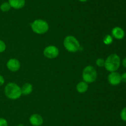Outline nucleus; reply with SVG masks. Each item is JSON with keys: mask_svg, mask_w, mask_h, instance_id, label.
Wrapping results in <instances>:
<instances>
[{"mask_svg": "<svg viewBox=\"0 0 126 126\" xmlns=\"http://www.w3.org/2000/svg\"><path fill=\"white\" fill-rule=\"evenodd\" d=\"M4 94L6 97L8 98L10 100H17L22 95V91H21V87H20L16 83H8L5 86Z\"/></svg>", "mask_w": 126, "mask_h": 126, "instance_id": "1", "label": "nucleus"}, {"mask_svg": "<svg viewBox=\"0 0 126 126\" xmlns=\"http://www.w3.org/2000/svg\"><path fill=\"white\" fill-rule=\"evenodd\" d=\"M121 65L120 57L116 54H110L105 60V68L108 71L116 72L119 68Z\"/></svg>", "mask_w": 126, "mask_h": 126, "instance_id": "2", "label": "nucleus"}, {"mask_svg": "<svg viewBox=\"0 0 126 126\" xmlns=\"http://www.w3.org/2000/svg\"><path fill=\"white\" fill-rule=\"evenodd\" d=\"M65 49L70 53L77 52L80 49V43L76 37L72 35L66 36L63 40Z\"/></svg>", "mask_w": 126, "mask_h": 126, "instance_id": "3", "label": "nucleus"}, {"mask_svg": "<svg viewBox=\"0 0 126 126\" xmlns=\"http://www.w3.org/2000/svg\"><path fill=\"white\" fill-rule=\"evenodd\" d=\"M33 32L38 35H43L46 33L49 29V23L43 19H36L31 24Z\"/></svg>", "mask_w": 126, "mask_h": 126, "instance_id": "4", "label": "nucleus"}, {"mask_svg": "<svg viewBox=\"0 0 126 126\" xmlns=\"http://www.w3.org/2000/svg\"><path fill=\"white\" fill-rule=\"evenodd\" d=\"M82 77L83 80L87 84L94 82L97 78V72L95 68L92 65H87L82 70Z\"/></svg>", "mask_w": 126, "mask_h": 126, "instance_id": "5", "label": "nucleus"}, {"mask_svg": "<svg viewBox=\"0 0 126 126\" xmlns=\"http://www.w3.org/2000/svg\"><path fill=\"white\" fill-rule=\"evenodd\" d=\"M43 54L48 59H55L59 54V49L57 46L49 45L46 47L43 51Z\"/></svg>", "mask_w": 126, "mask_h": 126, "instance_id": "6", "label": "nucleus"}, {"mask_svg": "<svg viewBox=\"0 0 126 126\" xmlns=\"http://www.w3.org/2000/svg\"><path fill=\"white\" fill-rule=\"evenodd\" d=\"M6 67L11 72H17L20 68V63L16 58H11L7 61Z\"/></svg>", "mask_w": 126, "mask_h": 126, "instance_id": "7", "label": "nucleus"}, {"mask_svg": "<svg viewBox=\"0 0 126 126\" xmlns=\"http://www.w3.org/2000/svg\"><path fill=\"white\" fill-rule=\"evenodd\" d=\"M108 80L110 84L112 85H118L121 82V75L119 73L116 72H112L108 75Z\"/></svg>", "mask_w": 126, "mask_h": 126, "instance_id": "8", "label": "nucleus"}, {"mask_svg": "<svg viewBox=\"0 0 126 126\" xmlns=\"http://www.w3.org/2000/svg\"><path fill=\"white\" fill-rule=\"evenodd\" d=\"M29 121L33 126H41L44 122V119L40 114H33L30 117Z\"/></svg>", "mask_w": 126, "mask_h": 126, "instance_id": "9", "label": "nucleus"}, {"mask_svg": "<svg viewBox=\"0 0 126 126\" xmlns=\"http://www.w3.org/2000/svg\"><path fill=\"white\" fill-rule=\"evenodd\" d=\"M111 33L113 37L117 40H122L125 36L124 30L119 27H116L112 29Z\"/></svg>", "mask_w": 126, "mask_h": 126, "instance_id": "10", "label": "nucleus"}, {"mask_svg": "<svg viewBox=\"0 0 126 126\" xmlns=\"http://www.w3.org/2000/svg\"><path fill=\"white\" fill-rule=\"evenodd\" d=\"M11 8L15 9H20L25 5V0H8Z\"/></svg>", "mask_w": 126, "mask_h": 126, "instance_id": "11", "label": "nucleus"}, {"mask_svg": "<svg viewBox=\"0 0 126 126\" xmlns=\"http://www.w3.org/2000/svg\"><path fill=\"white\" fill-rule=\"evenodd\" d=\"M33 85L30 83H25L21 87L22 94L23 95H28L33 91Z\"/></svg>", "mask_w": 126, "mask_h": 126, "instance_id": "12", "label": "nucleus"}, {"mask_svg": "<svg viewBox=\"0 0 126 126\" xmlns=\"http://www.w3.org/2000/svg\"><path fill=\"white\" fill-rule=\"evenodd\" d=\"M88 84L84 81H81L76 85V90L79 93H84L88 90Z\"/></svg>", "mask_w": 126, "mask_h": 126, "instance_id": "13", "label": "nucleus"}, {"mask_svg": "<svg viewBox=\"0 0 126 126\" xmlns=\"http://www.w3.org/2000/svg\"><path fill=\"white\" fill-rule=\"evenodd\" d=\"M11 7L8 2H4L0 6V10L3 12H7L11 10Z\"/></svg>", "mask_w": 126, "mask_h": 126, "instance_id": "14", "label": "nucleus"}, {"mask_svg": "<svg viewBox=\"0 0 126 126\" xmlns=\"http://www.w3.org/2000/svg\"><path fill=\"white\" fill-rule=\"evenodd\" d=\"M113 41V37L110 35H106L103 40V43L105 44H107V45H109V44H111Z\"/></svg>", "mask_w": 126, "mask_h": 126, "instance_id": "15", "label": "nucleus"}, {"mask_svg": "<svg viewBox=\"0 0 126 126\" xmlns=\"http://www.w3.org/2000/svg\"><path fill=\"white\" fill-rule=\"evenodd\" d=\"M95 63L97 66L102 67H103L105 65V60L102 58H98L96 60Z\"/></svg>", "mask_w": 126, "mask_h": 126, "instance_id": "16", "label": "nucleus"}, {"mask_svg": "<svg viewBox=\"0 0 126 126\" xmlns=\"http://www.w3.org/2000/svg\"><path fill=\"white\" fill-rule=\"evenodd\" d=\"M6 49V44L4 41L0 40V53H2L5 51Z\"/></svg>", "mask_w": 126, "mask_h": 126, "instance_id": "17", "label": "nucleus"}, {"mask_svg": "<svg viewBox=\"0 0 126 126\" xmlns=\"http://www.w3.org/2000/svg\"><path fill=\"white\" fill-rule=\"evenodd\" d=\"M120 117L123 121L126 122V107H124L122 109V111H121Z\"/></svg>", "mask_w": 126, "mask_h": 126, "instance_id": "18", "label": "nucleus"}, {"mask_svg": "<svg viewBox=\"0 0 126 126\" xmlns=\"http://www.w3.org/2000/svg\"><path fill=\"white\" fill-rule=\"evenodd\" d=\"M0 126H8V122L6 119L0 117Z\"/></svg>", "mask_w": 126, "mask_h": 126, "instance_id": "19", "label": "nucleus"}, {"mask_svg": "<svg viewBox=\"0 0 126 126\" xmlns=\"http://www.w3.org/2000/svg\"><path fill=\"white\" fill-rule=\"evenodd\" d=\"M5 82V80H4V78L2 75H0V86H1L2 85H4Z\"/></svg>", "mask_w": 126, "mask_h": 126, "instance_id": "20", "label": "nucleus"}, {"mask_svg": "<svg viewBox=\"0 0 126 126\" xmlns=\"http://www.w3.org/2000/svg\"><path fill=\"white\" fill-rule=\"evenodd\" d=\"M121 80L124 82L126 83V72L123 73L121 75Z\"/></svg>", "mask_w": 126, "mask_h": 126, "instance_id": "21", "label": "nucleus"}, {"mask_svg": "<svg viewBox=\"0 0 126 126\" xmlns=\"http://www.w3.org/2000/svg\"><path fill=\"white\" fill-rule=\"evenodd\" d=\"M123 63V66H124V67L126 68V58H125L124 59H123V63Z\"/></svg>", "mask_w": 126, "mask_h": 126, "instance_id": "22", "label": "nucleus"}, {"mask_svg": "<svg viewBox=\"0 0 126 126\" xmlns=\"http://www.w3.org/2000/svg\"><path fill=\"white\" fill-rule=\"evenodd\" d=\"M78 1H79L80 2H86V1H88V0H78Z\"/></svg>", "mask_w": 126, "mask_h": 126, "instance_id": "23", "label": "nucleus"}, {"mask_svg": "<svg viewBox=\"0 0 126 126\" xmlns=\"http://www.w3.org/2000/svg\"><path fill=\"white\" fill-rule=\"evenodd\" d=\"M17 126H25V125H23V124H19L17 125Z\"/></svg>", "mask_w": 126, "mask_h": 126, "instance_id": "24", "label": "nucleus"}, {"mask_svg": "<svg viewBox=\"0 0 126 126\" xmlns=\"http://www.w3.org/2000/svg\"></svg>", "mask_w": 126, "mask_h": 126, "instance_id": "25", "label": "nucleus"}]
</instances>
